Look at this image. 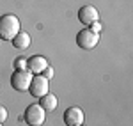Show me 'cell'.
<instances>
[{"mask_svg": "<svg viewBox=\"0 0 133 126\" xmlns=\"http://www.w3.org/2000/svg\"><path fill=\"white\" fill-rule=\"evenodd\" d=\"M64 123L68 126H76V124H82L83 123V110L80 107H69L66 108L64 112Z\"/></svg>", "mask_w": 133, "mask_h": 126, "instance_id": "7", "label": "cell"}, {"mask_svg": "<svg viewBox=\"0 0 133 126\" xmlns=\"http://www.w3.org/2000/svg\"><path fill=\"white\" fill-rule=\"evenodd\" d=\"M25 123L29 126H41L46 119V110L43 108L39 103H34V105H29L25 108Z\"/></svg>", "mask_w": 133, "mask_h": 126, "instance_id": "2", "label": "cell"}, {"mask_svg": "<svg viewBox=\"0 0 133 126\" xmlns=\"http://www.w3.org/2000/svg\"><path fill=\"white\" fill-rule=\"evenodd\" d=\"M48 78H44L43 75H34L32 76V82H30V87H29V92L32 96H36V98H41L43 94H46V92H50V89H48Z\"/></svg>", "mask_w": 133, "mask_h": 126, "instance_id": "5", "label": "cell"}, {"mask_svg": "<svg viewBox=\"0 0 133 126\" xmlns=\"http://www.w3.org/2000/svg\"><path fill=\"white\" fill-rule=\"evenodd\" d=\"M89 29H91L92 32H96V34H99V30H101V23H99V21H94L92 25H89Z\"/></svg>", "mask_w": 133, "mask_h": 126, "instance_id": "13", "label": "cell"}, {"mask_svg": "<svg viewBox=\"0 0 133 126\" xmlns=\"http://www.w3.org/2000/svg\"><path fill=\"white\" fill-rule=\"evenodd\" d=\"M78 20H80V23H83V25H92L94 21L99 20V12H98V9L94 7V5H82L80 9H78Z\"/></svg>", "mask_w": 133, "mask_h": 126, "instance_id": "6", "label": "cell"}, {"mask_svg": "<svg viewBox=\"0 0 133 126\" xmlns=\"http://www.w3.org/2000/svg\"><path fill=\"white\" fill-rule=\"evenodd\" d=\"M0 126H4V124H2V123H0Z\"/></svg>", "mask_w": 133, "mask_h": 126, "instance_id": "15", "label": "cell"}, {"mask_svg": "<svg viewBox=\"0 0 133 126\" xmlns=\"http://www.w3.org/2000/svg\"><path fill=\"white\" fill-rule=\"evenodd\" d=\"M12 46L14 48H18V50H25V48H29L30 46V36L27 34V32H18L14 37H12Z\"/></svg>", "mask_w": 133, "mask_h": 126, "instance_id": "10", "label": "cell"}, {"mask_svg": "<svg viewBox=\"0 0 133 126\" xmlns=\"http://www.w3.org/2000/svg\"><path fill=\"white\" fill-rule=\"evenodd\" d=\"M14 68H16V69H27V68H29V64H27V59H23V57H18V59L14 61Z\"/></svg>", "mask_w": 133, "mask_h": 126, "instance_id": "11", "label": "cell"}, {"mask_svg": "<svg viewBox=\"0 0 133 126\" xmlns=\"http://www.w3.org/2000/svg\"><path fill=\"white\" fill-rule=\"evenodd\" d=\"M57 96L51 94V92H46V94H43L41 98H39V105L46 110V112H53L55 108H57Z\"/></svg>", "mask_w": 133, "mask_h": 126, "instance_id": "9", "label": "cell"}, {"mask_svg": "<svg viewBox=\"0 0 133 126\" xmlns=\"http://www.w3.org/2000/svg\"><path fill=\"white\" fill-rule=\"evenodd\" d=\"M27 64H29L27 69H29L32 75H39V73H43V69L48 66V61H46L43 55H34L30 59H27Z\"/></svg>", "mask_w": 133, "mask_h": 126, "instance_id": "8", "label": "cell"}, {"mask_svg": "<svg viewBox=\"0 0 133 126\" xmlns=\"http://www.w3.org/2000/svg\"><path fill=\"white\" fill-rule=\"evenodd\" d=\"M43 76H44V78H48V80H50V78H53V68H51L50 64L43 69Z\"/></svg>", "mask_w": 133, "mask_h": 126, "instance_id": "12", "label": "cell"}, {"mask_svg": "<svg viewBox=\"0 0 133 126\" xmlns=\"http://www.w3.org/2000/svg\"><path fill=\"white\" fill-rule=\"evenodd\" d=\"M4 121H7V110H5V107H0V123H4Z\"/></svg>", "mask_w": 133, "mask_h": 126, "instance_id": "14", "label": "cell"}, {"mask_svg": "<svg viewBox=\"0 0 133 126\" xmlns=\"http://www.w3.org/2000/svg\"><path fill=\"white\" fill-rule=\"evenodd\" d=\"M32 76H34V75H32L29 69H16V71L12 73V76H11V87H12L14 91L25 92V91H29V87H30Z\"/></svg>", "mask_w": 133, "mask_h": 126, "instance_id": "3", "label": "cell"}, {"mask_svg": "<svg viewBox=\"0 0 133 126\" xmlns=\"http://www.w3.org/2000/svg\"><path fill=\"white\" fill-rule=\"evenodd\" d=\"M76 126H82V124H76Z\"/></svg>", "mask_w": 133, "mask_h": 126, "instance_id": "16", "label": "cell"}, {"mask_svg": "<svg viewBox=\"0 0 133 126\" xmlns=\"http://www.w3.org/2000/svg\"><path fill=\"white\" fill-rule=\"evenodd\" d=\"M18 32H20V20L14 14L0 16V39L2 41H12V37Z\"/></svg>", "mask_w": 133, "mask_h": 126, "instance_id": "1", "label": "cell"}, {"mask_svg": "<svg viewBox=\"0 0 133 126\" xmlns=\"http://www.w3.org/2000/svg\"><path fill=\"white\" fill-rule=\"evenodd\" d=\"M98 43H99V34L92 32L89 27L87 29H82V30L76 34V44L82 50H92Z\"/></svg>", "mask_w": 133, "mask_h": 126, "instance_id": "4", "label": "cell"}]
</instances>
